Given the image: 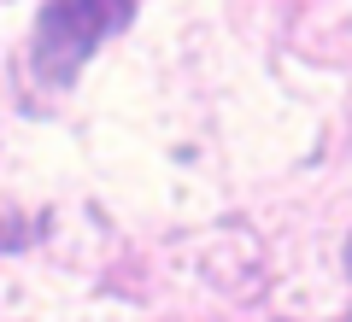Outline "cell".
<instances>
[{"instance_id":"1","label":"cell","mask_w":352,"mask_h":322,"mask_svg":"<svg viewBox=\"0 0 352 322\" xmlns=\"http://www.w3.org/2000/svg\"><path fill=\"white\" fill-rule=\"evenodd\" d=\"M135 18V6L129 0H88V6H41V24H36V71L47 76V82H71L76 71L88 65V53L100 47L106 36H118V30Z\"/></svg>"}]
</instances>
